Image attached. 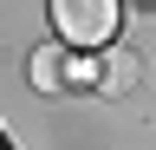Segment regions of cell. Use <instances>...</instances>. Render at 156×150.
<instances>
[{"label":"cell","mask_w":156,"mask_h":150,"mask_svg":"<svg viewBox=\"0 0 156 150\" xmlns=\"http://www.w3.org/2000/svg\"><path fill=\"white\" fill-rule=\"evenodd\" d=\"M52 13V33L78 52H104L117 46V20H124V7L117 0H46Z\"/></svg>","instance_id":"cell-1"},{"label":"cell","mask_w":156,"mask_h":150,"mask_svg":"<svg viewBox=\"0 0 156 150\" xmlns=\"http://www.w3.org/2000/svg\"><path fill=\"white\" fill-rule=\"evenodd\" d=\"M136 79H143V59H136L130 46H104V52L85 65V85H91V91H104V98L136 91Z\"/></svg>","instance_id":"cell-2"},{"label":"cell","mask_w":156,"mask_h":150,"mask_svg":"<svg viewBox=\"0 0 156 150\" xmlns=\"http://www.w3.org/2000/svg\"><path fill=\"white\" fill-rule=\"evenodd\" d=\"M26 72H33V85H39V91H65V79H72V59H65L58 46H39Z\"/></svg>","instance_id":"cell-3"},{"label":"cell","mask_w":156,"mask_h":150,"mask_svg":"<svg viewBox=\"0 0 156 150\" xmlns=\"http://www.w3.org/2000/svg\"><path fill=\"white\" fill-rule=\"evenodd\" d=\"M0 150H13V144H7V130H0Z\"/></svg>","instance_id":"cell-4"}]
</instances>
